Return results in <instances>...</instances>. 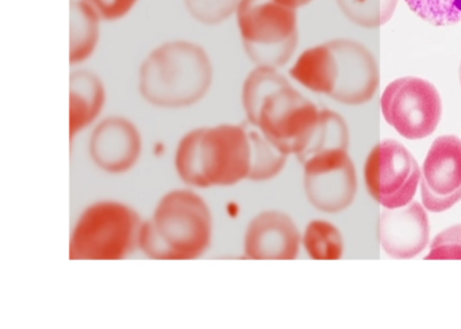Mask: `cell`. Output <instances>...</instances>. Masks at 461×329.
I'll list each match as a JSON object with an SVG mask.
<instances>
[{"label":"cell","instance_id":"7402d4cb","mask_svg":"<svg viewBox=\"0 0 461 329\" xmlns=\"http://www.w3.org/2000/svg\"><path fill=\"white\" fill-rule=\"evenodd\" d=\"M426 259H461V224L450 226L437 234Z\"/></svg>","mask_w":461,"mask_h":329},{"label":"cell","instance_id":"e0dca14e","mask_svg":"<svg viewBox=\"0 0 461 329\" xmlns=\"http://www.w3.org/2000/svg\"><path fill=\"white\" fill-rule=\"evenodd\" d=\"M348 145H349V131L344 118L331 110H321L320 123L306 150L298 158L304 164L310 159L322 153L347 151Z\"/></svg>","mask_w":461,"mask_h":329},{"label":"cell","instance_id":"8fae6325","mask_svg":"<svg viewBox=\"0 0 461 329\" xmlns=\"http://www.w3.org/2000/svg\"><path fill=\"white\" fill-rule=\"evenodd\" d=\"M420 196L425 209L442 213L461 201V139L455 134L434 140L423 161Z\"/></svg>","mask_w":461,"mask_h":329},{"label":"cell","instance_id":"30bf717a","mask_svg":"<svg viewBox=\"0 0 461 329\" xmlns=\"http://www.w3.org/2000/svg\"><path fill=\"white\" fill-rule=\"evenodd\" d=\"M304 166V190L315 209L339 213L355 201L357 177L347 151L322 153Z\"/></svg>","mask_w":461,"mask_h":329},{"label":"cell","instance_id":"44dd1931","mask_svg":"<svg viewBox=\"0 0 461 329\" xmlns=\"http://www.w3.org/2000/svg\"><path fill=\"white\" fill-rule=\"evenodd\" d=\"M241 0H185L188 12L204 25H217L230 17Z\"/></svg>","mask_w":461,"mask_h":329},{"label":"cell","instance_id":"277c9868","mask_svg":"<svg viewBox=\"0 0 461 329\" xmlns=\"http://www.w3.org/2000/svg\"><path fill=\"white\" fill-rule=\"evenodd\" d=\"M212 213L191 191L167 194L152 220L142 225L140 245L148 256L183 260L201 256L212 240Z\"/></svg>","mask_w":461,"mask_h":329},{"label":"cell","instance_id":"9a60e30c","mask_svg":"<svg viewBox=\"0 0 461 329\" xmlns=\"http://www.w3.org/2000/svg\"><path fill=\"white\" fill-rule=\"evenodd\" d=\"M106 99L101 79L91 72L80 71L71 77V137L90 125Z\"/></svg>","mask_w":461,"mask_h":329},{"label":"cell","instance_id":"4fadbf2b","mask_svg":"<svg viewBox=\"0 0 461 329\" xmlns=\"http://www.w3.org/2000/svg\"><path fill=\"white\" fill-rule=\"evenodd\" d=\"M91 156L104 171L122 174L139 160L141 136L136 126L125 118L104 120L91 139Z\"/></svg>","mask_w":461,"mask_h":329},{"label":"cell","instance_id":"ba28073f","mask_svg":"<svg viewBox=\"0 0 461 329\" xmlns=\"http://www.w3.org/2000/svg\"><path fill=\"white\" fill-rule=\"evenodd\" d=\"M380 106L388 125L407 140L431 136L442 117L441 96L430 82L420 78L404 77L391 82Z\"/></svg>","mask_w":461,"mask_h":329},{"label":"cell","instance_id":"ac0fdd59","mask_svg":"<svg viewBox=\"0 0 461 329\" xmlns=\"http://www.w3.org/2000/svg\"><path fill=\"white\" fill-rule=\"evenodd\" d=\"M303 242L307 253L317 260H337L344 255L341 232L328 221L310 223L304 232Z\"/></svg>","mask_w":461,"mask_h":329},{"label":"cell","instance_id":"6da1fadb","mask_svg":"<svg viewBox=\"0 0 461 329\" xmlns=\"http://www.w3.org/2000/svg\"><path fill=\"white\" fill-rule=\"evenodd\" d=\"M287 158L250 123L191 132L180 142L175 163L188 185L212 187L271 179L285 169Z\"/></svg>","mask_w":461,"mask_h":329},{"label":"cell","instance_id":"5bb4252c","mask_svg":"<svg viewBox=\"0 0 461 329\" xmlns=\"http://www.w3.org/2000/svg\"><path fill=\"white\" fill-rule=\"evenodd\" d=\"M299 242L298 228L287 215L266 212L250 223L245 251L252 259H295Z\"/></svg>","mask_w":461,"mask_h":329},{"label":"cell","instance_id":"9c48e42d","mask_svg":"<svg viewBox=\"0 0 461 329\" xmlns=\"http://www.w3.org/2000/svg\"><path fill=\"white\" fill-rule=\"evenodd\" d=\"M420 175L414 156L395 140H383L366 159V187L384 209H398L412 202Z\"/></svg>","mask_w":461,"mask_h":329},{"label":"cell","instance_id":"7a4b0ae2","mask_svg":"<svg viewBox=\"0 0 461 329\" xmlns=\"http://www.w3.org/2000/svg\"><path fill=\"white\" fill-rule=\"evenodd\" d=\"M248 120L280 151L301 155L320 123L321 110L275 69L258 67L244 86Z\"/></svg>","mask_w":461,"mask_h":329},{"label":"cell","instance_id":"ffe728a7","mask_svg":"<svg viewBox=\"0 0 461 329\" xmlns=\"http://www.w3.org/2000/svg\"><path fill=\"white\" fill-rule=\"evenodd\" d=\"M415 15L434 26L461 23V0H406Z\"/></svg>","mask_w":461,"mask_h":329},{"label":"cell","instance_id":"8992f818","mask_svg":"<svg viewBox=\"0 0 461 329\" xmlns=\"http://www.w3.org/2000/svg\"><path fill=\"white\" fill-rule=\"evenodd\" d=\"M248 56L258 67L280 69L298 47L295 7L285 0H241L237 9Z\"/></svg>","mask_w":461,"mask_h":329},{"label":"cell","instance_id":"d4e9b609","mask_svg":"<svg viewBox=\"0 0 461 329\" xmlns=\"http://www.w3.org/2000/svg\"><path fill=\"white\" fill-rule=\"evenodd\" d=\"M458 79H460V85H461V63H460V69H458Z\"/></svg>","mask_w":461,"mask_h":329},{"label":"cell","instance_id":"3957f363","mask_svg":"<svg viewBox=\"0 0 461 329\" xmlns=\"http://www.w3.org/2000/svg\"><path fill=\"white\" fill-rule=\"evenodd\" d=\"M290 75L314 93L355 106L371 101L380 82L374 56L352 40H334L307 50Z\"/></svg>","mask_w":461,"mask_h":329},{"label":"cell","instance_id":"7c38bea8","mask_svg":"<svg viewBox=\"0 0 461 329\" xmlns=\"http://www.w3.org/2000/svg\"><path fill=\"white\" fill-rule=\"evenodd\" d=\"M430 223L425 206L410 202L380 215V244L391 258L411 259L428 247Z\"/></svg>","mask_w":461,"mask_h":329},{"label":"cell","instance_id":"52a82bcc","mask_svg":"<svg viewBox=\"0 0 461 329\" xmlns=\"http://www.w3.org/2000/svg\"><path fill=\"white\" fill-rule=\"evenodd\" d=\"M139 215L118 202L88 207L72 234L69 258L115 260L133 252L141 237Z\"/></svg>","mask_w":461,"mask_h":329},{"label":"cell","instance_id":"5b68a950","mask_svg":"<svg viewBox=\"0 0 461 329\" xmlns=\"http://www.w3.org/2000/svg\"><path fill=\"white\" fill-rule=\"evenodd\" d=\"M212 80L209 56L191 42H169L142 64L140 90L155 106L185 107L201 101Z\"/></svg>","mask_w":461,"mask_h":329},{"label":"cell","instance_id":"d6986e66","mask_svg":"<svg viewBox=\"0 0 461 329\" xmlns=\"http://www.w3.org/2000/svg\"><path fill=\"white\" fill-rule=\"evenodd\" d=\"M337 4L353 23L372 29L391 20L398 0H337Z\"/></svg>","mask_w":461,"mask_h":329},{"label":"cell","instance_id":"2e32d148","mask_svg":"<svg viewBox=\"0 0 461 329\" xmlns=\"http://www.w3.org/2000/svg\"><path fill=\"white\" fill-rule=\"evenodd\" d=\"M99 40V15L95 10L77 0L71 4V63L77 64L87 60Z\"/></svg>","mask_w":461,"mask_h":329},{"label":"cell","instance_id":"cb8c5ba5","mask_svg":"<svg viewBox=\"0 0 461 329\" xmlns=\"http://www.w3.org/2000/svg\"><path fill=\"white\" fill-rule=\"evenodd\" d=\"M288 5H291V6L295 7V9H298V7L306 6V5L312 4V0H285Z\"/></svg>","mask_w":461,"mask_h":329},{"label":"cell","instance_id":"603a6c76","mask_svg":"<svg viewBox=\"0 0 461 329\" xmlns=\"http://www.w3.org/2000/svg\"><path fill=\"white\" fill-rule=\"evenodd\" d=\"M99 17L106 21H117L131 12L137 0H85Z\"/></svg>","mask_w":461,"mask_h":329}]
</instances>
